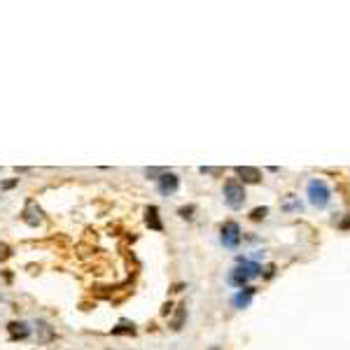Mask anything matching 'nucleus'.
Wrapping results in <instances>:
<instances>
[{"mask_svg":"<svg viewBox=\"0 0 350 350\" xmlns=\"http://www.w3.org/2000/svg\"><path fill=\"white\" fill-rule=\"evenodd\" d=\"M259 275H262V266H259L257 262H245V259L241 257L238 259V266L229 273V282L236 285V287H243L248 280L259 278Z\"/></svg>","mask_w":350,"mask_h":350,"instance_id":"1","label":"nucleus"},{"mask_svg":"<svg viewBox=\"0 0 350 350\" xmlns=\"http://www.w3.org/2000/svg\"><path fill=\"white\" fill-rule=\"evenodd\" d=\"M308 201H311V206H315V208H327L329 206L332 191H329V187H327L325 180L313 177L311 182H308Z\"/></svg>","mask_w":350,"mask_h":350,"instance_id":"2","label":"nucleus"},{"mask_svg":"<svg viewBox=\"0 0 350 350\" xmlns=\"http://www.w3.org/2000/svg\"><path fill=\"white\" fill-rule=\"evenodd\" d=\"M224 201L229 208H241L245 203V187L241 180L231 177L224 182Z\"/></svg>","mask_w":350,"mask_h":350,"instance_id":"3","label":"nucleus"},{"mask_svg":"<svg viewBox=\"0 0 350 350\" xmlns=\"http://www.w3.org/2000/svg\"><path fill=\"white\" fill-rule=\"evenodd\" d=\"M222 245L224 248H236L241 243V227H238L236 222H224V227H222Z\"/></svg>","mask_w":350,"mask_h":350,"instance_id":"4","label":"nucleus"},{"mask_svg":"<svg viewBox=\"0 0 350 350\" xmlns=\"http://www.w3.org/2000/svg\"><path fill=\"white\" fill-rule=\"evenodd\" d=\"M21 220L28 224V227H38L40 222H42V210L38 208V203L28 198L26 201V206H23V213H21Z\"/></svg>","mask_w":350,"mask_h":350,"instance_id":"5","label":"nucleus"},{"mask_svg":"<svg viewBox=\"0 0 350 350\" xmlns=\"http://www.w3.org/2000/svg\"><path fill=\"white\" fill-rule=\"evenodd\" d=\"M177 187H180V177H177L175 173H171V171L159 177V194L161 196H171V194H175Z\"/></svg>","mask_w":350,"mask_h":350,"instance_id":"6","label":"nucleus"},{"mask_svg":"<svg viewBox=\"0 0 350 350\" xmlns=\"http://www.w3.org/2000/svg\"><path fill=\"white\" fill-rule=\"evenodd\" d=\"M7 329H9V339L12 341H19V339H28L31 336V327L26 325V322H9L7 325Z\"/></svg>","mask_w":350,"mask_h":350,"instance_id":"7","label":"nucleus"},{"mask_svg":"<svg viewBox=\"0 0 350 350\" xmlns=\"http://www.w3.org/2000/svg\"><path fill=\"white\" fill-rule=\"evenodd\" d=\"M236 175L243 182H252V184L262 180V173H259V168H255V166H236Z\"/></svg>","mask_w":350,"mask_h":350,"instance_id":"8","label":"nucleus"},{"mask_svg":"<svg viewBox=\"0 0 350 350\" xmlns=\"http://www.w3.org/2000/svg\"><path fill=\"white\" fill-rule=\"evenodd\" d=\"M145 224L150 229H154V231H161V229H164V224H161V220H159V208L157 206H150L145 210Z\"/></svg>","mask_w":350,"mask_h":350,"instance_id":"9","label":"nucleus"},{"mask_svg":"<svg viewBox=\"0 0 350 350\" xmlns=\"http://www.w3.org/2000/svg\"><path fill=\"white\" fill-rule=\"evenodd\" d=\"M252 297H255V287L241 289L236 297H234V306H236V308H248V306H250V301H252Z\"/></svg>","mask_w":350,"mask_h":350,"instance_id":"10","label":"nucleus"},{"mask_svg":"<svg viewBox=\"0 0 350 350\" xmlns=\"http://www.w3.org/2000/svg\"><path fill=\"white\" fill-rule=\"evenodd\" d=\"M184 318H187V308H184V304H180V306H177V311H175L173 322H171V329H175V332H180V329H182Z\"/></svg>","mask_w":350,"mask_h":350,"instance_id":"11","label":"nucleus"},{"mask_svg":"<svg viewBox=\"0 0 350 350\" xmlns=\"http://www.w3.org/2000/svg\"><path fill=\"white\" fill-rule=\"evenodd\" d=\"M112 334H136V327H133V322H119L117 327H112Z\"/></svg>","mask_w":350,"mask_h":350,"instance_id":"12","label":"nucleus"},{"mask_svg":"<svg viewBox=\"0 0 350 350\" xmlns=\"http://www.w3.org/2000/svg\"><path fill=\"white\" fill-rule=\"evenodd\" d=\"M266 215H268V208H266V206H262V208H255V210H252V213H250V220L259 222V220H264V217H266Z\"/></svg>","mask_w":350,"mask_h":350,"instance_id":"13","label":"nucleus"},{"mask_svg":"<svg viewBox=\"0 0 350 350\" xmlns=\"http://www.w3.org/2000/svg\"><path fill=\"white\" fill-rule=\"evenodd\" d=\"M168 171L166 168H145V175H147V177H157V180H159L161 175H166Z\"/></svg>","mask_w":350,"mask_h":350,"instance_id":"14","label":"nucleus"},{"mask_svg":"<svg viewBox=\"0 0 350 350\" xmlns=\"http://www.w3.org/2000/svg\"><path fill=\"white\" fill-rule=\"evenodd\" d=\"M203 175H222V168H210V166H203L201 168Z\"/></svg>","mask_w":350,"mask_h":350,"instance_id":"15","label":"nucleus"},{"mask_svg":"<svg viewBox=\"0 0 350 350\" xmlns=\"http://www.w3.org/2000/svg\"><path fill=\"white\" fill-rule=\"evenodd\" d=\"M9 255H12V252H9V248L5 243H0V262H2V259H7Z\"/></svg>","mask_w":350,"mask_h":350,"instance_id":"16","label":"nucleus"},{"mask_svg":"<svg viewBox=\"0 0 350 350\" xmlns=\"http://www.w3.org/2000/svg\"><path fill=\"white\" fill-rule=\"evenodd\" d=\"M16 184H19V177H14V180H5L0 187H2V189H12V187H16Z\"/></svg>","mask_w":350,"mask_h":350,"instance_id":"17","label":"nucleus"},{"mask_svg":"<svg viewBox=\"0 0 350 350\" xmlns=\"http://www.w3.org/2000/svg\"><path fill=\"white\" fill-rule=\"evenodd\" d=\"M189 213H194V208H180V217H191V215Z\"/></svg>","mask_w":350,"mask_h":350,"instance_id":"18","label":"nucleus"},{"mask_svg":"<svg viewBox=\"0 0 350 350\" xmlns=\"http://www.w3.org/2000/svg\"><path fill=\"white\" fill-rule=\"evenodd\" d=\"M341 229H350V215H348V217H346V220L341 222Z\"/></svg>","mask_w":350,"mask_h":350,"instance_id":"19","label":"nucleus"},{"mask_svg":"<svg viewBox=\"0 0 350 350\" xmlns=\"http://www.w3.org/2000/svg\"><path fill=\"white\" fill-rule=\"evenodd\" d=\"M168 313H171V304H166L164 308H161V315H168Z\"/></svg>","mask_w":350,"mask_h":350,"instance_id":"20","label":"nucleus"}]
</instances>
